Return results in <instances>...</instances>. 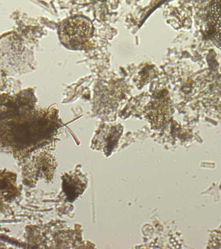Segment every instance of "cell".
<instances>
[{
  "mask_svg": "<svg viewBox=\"0 0 221 249\" xmlns=\"http://www.w3.org/2000/svg\"><path fill=\"white\" fill-rule=\"evenodd\" d=\"M93 25L84 17L72 18L65 21L60 27V39L65 46L76 48L80 46L90 38Z\"/></svg>",
  "mask_w": 221,
  "mask_h": 249,
  "instance_id": "1",
  "label": "cell"
},
{
  "mask_svg": "<svg viewBox=\"0 0 221 249\" xmlns=\"http://www.w3.org/2000/svg\"><path fill=\"white\" fill-rule=\"evenodd\" d=\"M210 37L213 43L221 49V0H212L209 11Z\"/></svg>",
  "mask_w": 221,
  "mask_h": 249,
  "instance_id": "2",
  "label": "cell"
}]
</instances>
